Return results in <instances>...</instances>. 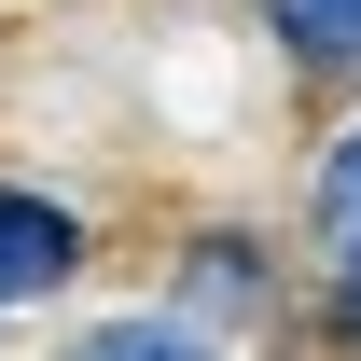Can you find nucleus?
I'll return each mask as SVG.
<instances>
[{
	"instance_id": "obj_1",
	"label": "nucleus",
	"mask_w": 361,
	"mask_h": 361,
	"mask_svg": "<svg viewBox=\"0 0 361 361\" xmlns=\"http://www.w3.org/2000/svg\"><path fill=\"white\" fill-rule=\"evenodd\" d=\"M70 278H84V223H70L56 195H14V180H0V306L70 292Z\"/></svg>"
},
{
	"instance_id": "obj_2",
	"label": "nucleus",
	"mask_w": 361,
	"mask_h": 361,
	"mask_svg": "<svg viewBox=\"0 0 361 361\" xmlns=\"http://www.w3.org/2000/svg\"><path fill=\"white\" fill-rule=\"evenodd\" d=\"M264 28L292 42V70H361V0H264Z\"/></svg>"
},
{
	"instance_id": "obj_3",
	"label": "nucleus",
	"mask_w": 361,
	"mask_h": 361,
	"mask_svg": "<svg viewBox=\"0 0 361 361\" xmlns=\"http://www.w3.org/2000/svg\"><path fill=\"white\" fill-rule=\"evenodd\" d=\"M70 361H209V348H195L180 319H97V334H84Z\"/></svg>"
},
{
	"instance_id": "obj_4",
	"label": "nucleus",
	"mask_w": 361,
	"mask_h": 361,
	"mask_svg": "<svg viewBox=\"0 0 361 361\" xmlns=\"http://www.w3.org/2000/svg\"><path fill=\"white\" fill-rule=\"evenodd\" d=\"M319 223H334V236H361V126L334 139V167H319Z\"/></svg>"
},
{
	"instance_id": "obj_5",
	"label": "nucleus",
	"mask_w": 361,
	"mask_h": 361,
	"mask_svg": "<svg viewBox=\"0 0 361 361\" xmlns=\"http://www.w3.org/2000/svg\"><path fill=\"white\" fill-rule=\"evenodd\" d=\"M195 264H209V306H250V292H264V278H250V250H236V236H223V250H195Z\"/></svg>"
},
{
	"instance_id": "obj_6",
	"label": "nucleus",
	"mask_w": 361,
	"mask_h": 361,
	"mask_svg": "<svg viewBox=\"0 0 361 361\" xmlns=\"http://www.w3.org/2000/svg\"><path fill=\"white\" fill-rule=\"evenodd\" d=\"M334 334L361 348V236H348V264H334Z\"/></svg>"
}]
</instances>
